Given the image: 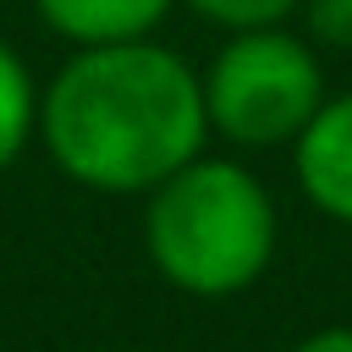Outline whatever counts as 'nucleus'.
<instances>
[{"mask_svg": "<svg viewBox=\"0 0 352 352\" xmlns=\"http://www.w3.org/2000/svg\"><path fill=\"white\" fill-rule=\"evenodd\" d=\"M204 82L160 38L72 50L38 88L50 165L104 198H148L204 154Z\"/></svg>", "mask_w": 352, "mask_h": 352, "instance_id": "1", "label": "nucleus"}, {"mask_svg": "<svg viewBox=\"0 0 352 352\" xmlns=\"http://www.w3.org/2000/svg\"><path fill=\"white\" fill-rule=\"evenodd\" d=\"M280 214L270 187L226 154H198L143 198V253L187 297H236L275 264Z\"/></svg>", "mask_w": 352, "mask_h": 352, "instance_id": "2", "label": "nucleus"}, {"mask_svg": "<svg viewBox=\"0 0 352 352\" xmlns=\"http://www.w3.org/2000/svg\"><path fill=\"white\" fill-rule=\"evenodd\" d=\"M198 82L209 138L231 148H292L314 110L330 99L319 50L308 44V33L292 28L226 33Z\"/></svg>", "mask_w": 352, "mask_h": 352, "instance_id": "3", "label": "nucleus"}, {"mask_svg": "<svg viewBox=\"0 0 352 352\" xmlns=\"http://www.w3.org/2000/svg\"><path fill=\"white\" fill-rule=\"evenodd\" d=\"M292 176H297L302 198L324 220L352 226V88L330 94L314 110V121L297 132V143H292Z\"/></svg>", "mask_w": 352, "mask_h": 352, "instance_id": "4", "label": "nucleus"}, {"mask_svg": "<svg viewBox=\"0 0 352 352\" xmlns=\"http://www.w3.org/2000/svg\"><path fill=\"white\" fill-rule=\"evenodd\" d=\"M176 11V0H33V16L72 50L138 44Z\"/></svg>", "mask_w": 352, "mask_h": 352, "instance_id": "5", "label": "nucleus"}, {"mask_svg": "<svg viewBox=\"0 0 352 352\" xmlns=\"http://www.w3.org/2000/svg\"><path fill=\"white\" fill-rule=\"evenodd\" d=\"M33 138H38V77L0 38V176L28 154Z\"/></svg>", "mask_w": 352, "mask_h": 352, "instance_id": "6", "label": "nucleus"}, {"mask_svg": "<svg viewBox=\"0 0 352 352\" xmlns=\"http://www.w3.org/2000/svg\"><path fill=\"white\" fill-rule=\"evenodd\" d=\"M198 22L220 28V33H253V28H286L292 11H302V0H182Z\"/></svg>", "mask_w": 352, "mask_h": 352, "instance_id": "7", "label": "nucleus"}, {"mask_svg": "<svg viewBox=\"0 0 352 352\" xmlns=\"http://www.w3.org/2000/svg\"><path fill=\"white\" fill-rule=\"evenodd\" d=\"M302 22L314 50L352 55V0H302Z\"/></svg>", "mask_w": 352, "mask_h": 352, "instance_id": "8", "label": "nucleus"}, {"mask_svg": "<svg viewBox=\"0 0 352 352\" xmlns=\"http://www.w3.org/2000/svg\"><path fill=\"white\" fill-rule=\"evenodd\" d=\"M286 352H352V324H319L302 341H292Z\"/></svg>", "mask_w": 352, "mask_h": 352, "instance_id": "9", "label": "nucleus"}]
</instances>
